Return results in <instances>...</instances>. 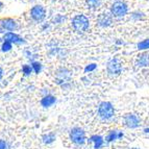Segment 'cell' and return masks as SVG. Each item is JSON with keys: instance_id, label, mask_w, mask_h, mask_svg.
<instances>
[{"instance_id": "9a60e30c", "label": "cell", "mask_w": 149, "mask_h": 149, "mask_svg": "<svg viewBox=\"0 0 149 149\" xmlns=\"http://www.w3.org/2000/svg\"><path fill=\"white\" fill-rule=\"evenodd\" d=\"M122 136H123V134H122V132H119V134H117V132H112L111 134H109V136H107V141L112 142V141H114V140L118 139V138H122Z\"/></svg>"}, {"instance_id": "603a6c76", "label": "cell", "mask_w": 149, "mask_h": 149, "mask_svg": "<svg viewBox=\"0 0 149 149\" xmlns=\"http://www.w3.org/2000/svg\"><path fill=\"white\" fill-rule=\"evenodd\" d=\"M5 147H6L5 142L3 140H0V149H5Z\"/></svg>"}, {"instance_id": "2e32d148", "label": "cell", "mask_w": 149, "mask_h": 149, "mask_svg": "<svg viewBox=\"0 0 149 149\" xmlns=\"http://www.w3.org/2000/svg\"><path fill=\"white\" fill-rule=\"evenodd\" d=\"M54 140H55V137L52 132H51V134H45L44 137H43V141H44V143H46V144H49V143L53 142Z\"/></svg>"}, {"instance_id": "7402d4cb", "label": "cell", "mask_w": 149, "mask_h": 149, "mask_svg": "<svg viewBox=\"0 0 149 149\" xmlns=\"http://www.w3.org/2000/svg\"><path fill=\"white\" fill-rule=\"evenodd\" d=\"M95 68H96V65L92 64V65H90V66H88V67L86 68V71H87V72H88V71H93Z\"/></svg>"}, {"instance_id": "277c9868", "label": "cell", "mask_w": 149, "mask_h": 149, "mask_svg": "<svg viewBox=\"0 0 149 149\" xmlns=\"http://www.w3.org/2000/svg\"><path fill=\"white\" fill-rule=\"evenodd\" d=\"M107 72L109 75H113V76H117L120 75L122 71V65L119 62V60L117 58H113L107 63Z\"/></svg>"}, {"instance_id": "7c38bea8", "label": "cell", "mask_w": 149, "mask_h": 149, "mask_svg": "<svg viewBox=\"0 0 149 149\" xmlns=\"http://www.w3.org/2000/svg\"><path fill=\"white\" fill-rule=\"evenodd\" d=\"M4 40L8 41L10 43H21L22 42V39L19 38L17 35H15L14 32H8L4 35Z\"/></svg>"}, {"instance_id": "e0dca14e", "label": "cell", "mask_w": 149, "mask_h": 149, "mask_svg": "<svg viewBox=\"0 0 149 149\" xmlns=\"http://www.w3.org/2000/svg\"><path fill=\"white\" fill-rule=\"evenodd\" d=\"M138 48L140 50H144V49H149V39L148 40H144L140 42L138 44Z\"/></svg>"}, {"instance_id": "3957f363", "label": "cell", "mask_w": 149, "mask_h": 149, "mask_svg": "<svg viewBox=\"0 0 149 149\" xmlns=\"http://www.w3.org/2000/svg\"><path fill=\"white\" fill-rule=\"evenodd\" d=\"M70 138L72 140L73 143L77 145H80V144H84V142L86 140V134L85 132L82 130L81 128L79 127H75L71 130L70 132Z\"/></svg>"}, {"instance_id": "5bb4252c", "label": "cell", "mask_w": 149, "mask_h": 149, "mask_svg": "<svg viewBox=\"0 0 149 149\" xmlns=\"http://www.w3.org/2000/svg\"><path fill=\"white\" fill-rule=\"evenodd\" d=\"M91 141L94 142V148L97 149V148H100L103 144V140L100 136H93L91 138Z\"/></svg>"}, {"instance_id": "ba28073f", "label": "cell", "mask_w": 149, "mask_h": 149, "mask_svg": "<svg viewBox=\"0 0 149 149\" xmlns=\"http://www.w3.org/2000/svg\"><path fill=\"white\" fill-rule=\"evenodd\" d=\"M0 24H1V27L2 28H4L6 30H10V31L15 30L17 28V23L13 19H4V20L0 22Z\"/></svg>"}, {"instance_id": "d6986e66", "label": "cell", "mask_w": 149, "mask_h": 149, "mask_svg": "<svg viewBox=\"0 0 149 149\" xmlns=\"http://www.w3.org/2000/svg\"><path fill=\"white\" fill-rule=\"evenodd\" d=\"M22 70H23V73H24L25 75H29L32 71V68L30 67V66H28V65H24V66L22 67Z\"/></svg>"}, {"instance_id": "52a82bcc", "label": "cell", "mask_w": 149, "mask_h": 149, "mask_svg": "<svg viewBox=\"0 0 149 149\" xmlns=\"http://www.w3.org/2000/svg\"><path fill=\"white\" fill-rule=\"evenodd\" d=\"M124 122L125 124H126L127 127L129 128H136V127L139 126V119L136 115H132V114H128L127 116H125L124 118Z\"/></svg>"}, {"instance_id": "6da1fadb", "label": "cell", "mask_w": 149, "mask_h": 149, "mask_svg": "<svg viewBox=\"0 0 149 149\" xmlns=\"http://www.w3.org/2000/svg\"><path fill=\"white\" fill-rule=\"evenodd\" d=\"M72 26L75 31L84 32L89 27V19L84 15H77L73 18Z\"/></svg>"}, {"instance_id": "30bf717a", "label": "cell", "mask_w": 149, "mask_h": 149, "mask_svg": "<svg viewBox=\"0 0 149 149\" xmlns=\"http://www.w3.org/2000/svg\"><path fill=\"white\" fill-rule=\"evenodd\" d=\"M61 78L57 79V84H62V82H65L66 80H68L70 78V72L67 69H64V68H61L56 73V76H60Z\"/></svg>"}, {"instance_id": "484cf974", "label": "cell", "mask_w": 149, "mask_h": 149, "mask_svg": "<svg viewBox=\"0 0 149 149\" xmlns=\"http://www.w3.org/2000/svg\"><path fill=\"white\" fill-rule=\"evenodd\" d=\"M145 132H148V134H149V128H146V129H145Z\"/></svg>"}, {"instance_id": "7a4b0ae2", "label": "cell", "mask_w": 149, "mask_h": 149, "mask_svg": "<svg viewBox=\"0 0 149 149\" xmlns=\"http://www.w3.org/2000/svg\"><path fill=\"white\" fill-rule=\"evenodd\" d=\"M98 113L102 119H109L114 115V107H113L111 102H102L99 105Z\"/></svg>"}, {"instance_id": "5b68a950", "label": "cell", "mask_w": 149, "mask_h": 149, "mask_svg": "<svg viewBox=\"0 0 149 149\" xmlns=\"http://www.w3.org/2000/svg\"><path fill=\"white\" fill-rule=\"evenodd\" d=\"M111 12L115 17H123L127 13V5L122 1H117L112 5Z\"/></svg>"}, {"instance_id": "8992f818", "label": "cell", "mask_w": 149, "mask_h": 149, "mask_svg": "<svg viewBox=\"0 0 149 149\" xmlns=\"http://www.w3.org/2000/svg\"><path fill=\"white\" fill-rule=\"evenodd\" d=\"M30 16L35 21L41 22L46 16V10H45V8H43L42 5H36L30 10Z\"/></svg>"}, {"instance_id": "cb8c5ba5", "label": "cell", "mask_w": 149, "mask_h": 149, "mask_svg": "<svg viewBox=\"0 0 149 149\" xmlns=\"http://www.w3.org/2000/svg\"><path fill=\"white\" fill-rule=\"evenodd\" d=\"M2 74H3V70L1 69V68H0V78L2 77Z\"/></svg>"}, {"instance_id": "ffe728a7", "label": "cell", "mask_w": 149, "mask_h": 149, "mask_svg": "<svg viewBox=\"0 0 149 149\" xmlns=\"http://www.w3.org/2000/svg\"><path fill=\"white\" fill-rule=\"evenodd\" d=\"M12 48V43L8 42V41H5L2 45V51H8V50Z\"/></svg>"}, {"instance_id": "4316f807", "label": "cell", "mask_w": 149, "mask_h": 149, "mask_svg": "<svg viewBox=\"0 0 149 149\" xmlns=\"http://www.w3.org/2000/svg\"><path fill=\"white\" fill-rule=\"evenodd\" d=\"M132 149H140V148H132Z\"/></svg>"}, {"instance_id": "9c48e42d", "label": "cell", "mask_w": 149, "mask_h": 149, "mask_svg": "<svg viewBox=\"0 0 149 149\" xmlns=\"http://www.w3.org/2000/svg\"><path fill=\"white\" fill-rule=\"evenodd\" d=\"M112 23V17L107 14H101L98 17V24L102 27H107L109 25H111Z\"/></svg>"}, {"instance_id": "4fadbf2b", "label": "cell", "mask_w": 149, "mask_h": 149, "mask_svg": "<svg viewBox=\"0 0 149 149\" xmlns=\"http://www.w3.org/2000/svg\"><path fill=\"white\" fill-rule=\"evenodd\" d=\"M54 102H55V97L52 96V95H47V96H45L44 98L41 100V103H42V105L45 107H51Z\"/></svg>"}, {"instance_id": "8fae6325", "label": "cell", "mask_w": 149, "mask_h": 149, "mask_svg": "<svg viewBox=\"0 0 149 149\" xmlns=\"http://www.w3.org/2000/svg\"><path fill=\"white\" fill-rule=\"evenodd\" d=\"M137 66H139V67L149 66V53H143V54L139 55L137 60Z\"/></svg>"}, {"instance_id": "44dd1931", "label": "cell", "mask_w": 149, "mask_h": 149, "mask_svg": "<svg viewBox=\"0 0 149 149\" xmlns=\"http://www.w3.org/2000/svg\"><path fill=\"white\" fill-rule=\"evenodd\" d=\"M32 67L35 69L36 73H39L41 71V64H39V63H33V64H32Z\"/></svg>"}, {"instance_id": "ac0fdd59", "label": "cell", "mask_w": 149, "mask_h": 149, "mask_svg": "<svg viewBox=\"0 0 149 149\" xmlns=\"http://www.w3.org/2000/svg\"><path fill=\"white\" fill-rule=\"evenodd\" d=\"M87 3H88V5H89V8H96L99 6L100 1L99 0H87Z\"/></svg>"}, {"instance_id": "d4e9b609", "label": "cell", "mask_w": 149, "mask_h": 149, "mask_svg": "<svg viewBox=\"0 0 149 149\" xmlns=\"http://www.w3.org/2000/svg\"><path fill=\"white\" fill-rule=\"evenodd\" d=\"M2 8H3V4H2V3H1V2H0V10H2Z\"/></svg>"}]
</instances>
